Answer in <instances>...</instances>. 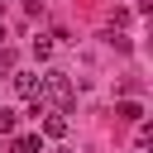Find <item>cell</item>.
I'll list each match as a JSON object with an SVG mask.
<instances>
[{"mask_svg": "<svg viewBox=\"0 0 153 153\" xmlns=\"http://www.w3.org/2000/svg\"><path fill=\"white\" fill-rule=\"evenodd\" d=\"M0 43H5V24H0Z\"/></svg>", "mask_w": 153, "mask_h": 153, "instance_id": "obj_9", "label": "cell"}, {"mask_svg": "<svg viewBox=\"0 0 153 153\" xmlns=\"http://www.w3.org/2000/svg\"><path fill=\"white\" fill-rule=\"evenodd\" d=\"M72 81H67V72H48L43 76V86H38V100H57V105H72Z\"/></svg>", "mask_w": 153, "mask_h": 153, "instance_id": "obj_1", "label": "cell"}, {"mask_svg": "<svg viewBox=\"0 0 153 153\" xmlns=\"http://www.w3.org/2000/svg\"><path fill=\"white\" fill-rule=\"evenodd\" d=\"M14 153H43V139L38 134H19L14 139Z\"/></svg>", "mask_w": 153, "mask_h": 153, "instance_id": "obj_4", "label": "cell"}, {"mask_svg": "<svg viewBox=\"0 0 153 153\" xmlns=\"http://www.w3.org/2000/svg\"><path fill=\"white\" fill-rule=\"evenodd\" d=\"M38 86H43V76H38V72H14V91H19V96H29V100H33V96H38Z\"/></svg>", "mask_w": 153, "mask_h": 153, "instance_id": "obj_2", "label": "cell"}, {"mask_svg": "<svg viewBox=\"0 0 153 153\" xmlns=\"http://www.w3.org/2000/svg\"><path fill=\"white\" fill-rule=\"evenodd\" d=\"M120 120H143V105L139 100H120Z\"/></svg>", "mask_w": 153, "mask_h": 153, "instance_id": "obj_5", "label": "cell"}, {"mask_svg": "<svg viewBox=\"0 0 153 153\" xmlns=\"http://www.w3.org/2000/svg\"><path fill=\"white\" fill-rule=\"evenodd\" d=\"M43 134L48 139H67V115H43Z\"/></svg>", "mask_w": 153, "mask_h": 153, "instance_id": "obj_3", "label": "cell"}, {"mask_svg": "<svg viewBox=\"0 0 153 153\" xmlns=\"http://www.w3.org/2000/svg\"><path fill=\"white\" fill-rule=\"evenodd\" d=\"M14 124H19V115L14 110H0V134H14Z\"/></svg>", "mask_w": 153, "mask_h": 153, "instance_id": "obj_7", "label": "cell"}, {"mask_svg": "<svg viewBox=\"0 0 153 153\" xmlns=\"http://www.w3.org/2000/svg\"><path fill=\"white\" fill-rule=\"evenodd\" d=\"M0 72H14V53L10 48H0Z\"/></svg>", "mask_w": 153, "mask_h": 153, "instance_id": "obj_8", "label": "cell"}, {"mask_svg": "<svg viewBox=\"0 0 153 153\" xmlns=\"http://www.w3.org/2000/svg\"><path fill=\"white\" fill-rule=\"evenodd\" d=\"M33 57L48 62V57H53V38H33Z\"/></svg>", "mask_w": 153, "mask_h": 153, "instance_id": "obj_6", "label": "cell"}]
</instances>
